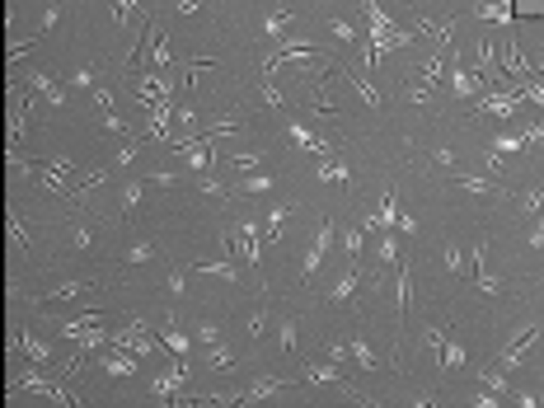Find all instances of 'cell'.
Segmentation results:
<instances>
[{
	"label": "cell",
	"instance_id": "6da1fadb",
	"mask_svg": "<svg viewBox=\"0 0 544 408\" xmlns=\"http://www.w3.org/2000/svg\"><path fill=\"white\" fill-rule=\"evenodd\" d=\"M451 90L460 94V99H478V94H483V75H478L474 66H465V61H455L451 66Z\"/></svg>",
	"mask_w": 544,
	"mask_h": 408
},
{
	"label": "cell",
	"instance_id": "7a4b0ae2",
	"mask_svg": "<svg viewBox=\"0 0 544 408\" xmlns=\"http://www.w3.org/2000/svg\"><path fill=\"white\" fill-rule=\"evenodd\" d=\"M483 253H488V244H478V249H474V286H478V291H488V295H502L507 286H502V277H493V272L483 268Z\"/></svg>",
	"mask_w": 544,
	"mask_h": 408
},
{
	"label": "cell",
	"instance_id": "3957f363",
	"mask_svg": "<svg viewBox=\"0 0 544 408\" xmlns=\"http://www.w3.org/2000/svg\"><path fill=\"white\" fill-rule=\"evenodd\" d=\"M465 366V342L460 338H441V352H436V371H455Z\"/></svg>",
	"mask_w": 544,
	"mask_h": 408
},
{
	"label": "cell",
	"instance_id": "277c9868",
	"mask_svg": "<svg viewBox=\"0 0 544 408\" xmlns=\"http://www.w3.org/2000/svg\"><path fill=\"white\" fill-rule=\"evenodd\" d=\"M478 385H483V389H493V394H502V399H507V371H502V366H488V371L478 375Z\"/></svg>",
	"mask_w": 544,
	"mask_h": 408
},
{
	"label": "cell",
	"instance_id": "5b68a950",
	"mask_svg": "<svg viewBox=\"0 0 544 408\" xmlns=\"http://www.w3.org/2000/svg\"><path fill=\"white\" fill-rule=\"evenodd\" d=\"M516 206H521L525 216H540L544 211V188H525V193L516 197Z\"/></svg>",
	"mask_w": 544,
	"mask_h": 408
},
{
	"label": "cell",
	"instance_id": "8992f818",
	"mask_svg": "<svg viewBox=\"0 0 544 408\" xmlns=\"http://www.w3.org/2000/svg\"><path fill=\"white\" fill-rule=\"evenodd\" d=\"M474 14H478V19H493V23H507V19H511L507 0H502V5H493V0H483V5H474Z\"/></svg>",
	"mask_w": 544,
	"mask_h": 408
},
{
	"label": "cell",
	"instance_id": "52a82bcc",
	"mask_svg": "<svg viewBox=\"0 0 544 408\" xmlns=\"http://www.w3.org/2000/svg\"><path fill=\"white\" fill-rule=\"evenodd\" d=\"M399 216H404V211H399V197L389 193L385 202H380V216H375V226H399Z\"/></svg>",
	"mask_w": 544,
	"mask_h": 408
},
{
	"label": "cell",
	"instance_id": "ba28073f",
	"mask_svg": "<svg viewBox=\"0 0 544 408\" xmlns=\"http://www.w3.org/2000/svg\"><path fill=\"white\" fill-rule=\"evenodd\" d=\"M408 305H413V282H408V268L399 263V315H408Z\"/></svg>",
	"mask_w": 544,
	"mask_h": 408
},
{
	"label": "cell",
	"instance_id": "9c48e42d",
	"mask_svg": "<svg viewBox=\"0 0 544 408\" xmlns=\"http://www.w3.org/2000/svg\"><path fill=\"white\" fill-rule=\"evenodd\" d=\"M329 239H333V230H329V226H324V230H319V244H315V249H310V263H305V268H310V272H315V268H319V263H324V249H329Z\"/></svg>",
	"mask_w": 544,
	"mask_h": 408
},
{
	"label": "cell",
	"instance_id": "30bf717a",
	"mask_svg": "<svg viewBox=\"0 0 544 408\" xmlns=\"http://www.w3.org/2000/svg\"><path fill=\"white\" fill-rule=\"evenodd\" d=\"M441 263H446V272H455V277L465 272V253L455 249V244H446V249H441Z\"/></svg>",
	"mask_w": 544,
	"mask_h": 408
},
{
	"label": "cell",
	"instance_id": "8fae6325",
	"mask_svg": "<svg viewBox=\"0 0 544 408\" xmlns=\"http://www.w3.org/2000/svg\"><path fill=\"white\" fill-rule=\"evenodd\" d=\"M460 188H469V193H493L498 183H493V179H469V174H460Z\"/></svg>",
	"mask_w": 544,
	"mask_h": 408
},
{
	"label": "cell",
	"instance_id": "7c38bea8",
	"mask_svg": "<svg viewBox=\"0 0 544 408\" xmlns=\"http://www.w3.org/2000/svg\"><path fill=\"white\" fill-rule=\"evenodd\" d=\"M352 357H357V362H362L366 371H375V357H371V347H366L362 338H352Z\"/></svg>",
	"mask_w": 544,
	"mask_h": 408
},
{
	"label": "cell",
	"instance_id": "4fadbf2b",
	"mask_svg": "<svg viewBox=\"0 0 544 408\" xmlns=\"http://www.w3.org/2000/svg\"><path fill=\"white\" fill-rule=\"evenodd\" d=\"M352 291H357V268H352V272H347V277H342V282H338V286H333V300H347V295H352Z\"/></svg>",
	"mask_w": 544,
	"mask_h": 408
},
{
	"label": "cell",
	"instance_id": "5bb4252c",
	"mask_svg": "<svg viewBox=\"0 0 544 408\" xmlns=\"http://www.w3.org/2000/svg\"><path fill=\"white\" fill-rule=\"evenodd\" d=\"M380 263H399V239L394 235L380 239Z\"/></svg>",
	"mask_w": 544,
	"mask_h": 408
},
{
	"label": "cell",
	"instance_id": "9a60e30c",
	"mask_svg": "<svg viewBox=\"0 0 544 408\" xmlns=\"http://www.w3.org/2000/svg\"><path fill=\"white\" fill-rule=\"evenodd\" d=\"M521 99H530V103H540V108H544V80H530V85H521Z\"/></svg>",
	"mask_w": 544,
	"mask_h": 408
},
{
	"label": "cell",
	"instance_id": "2e32d148",
	"mask_svg": "<svg viewBox=\"0 0 544 408\" xmlns=\"http://www.w3.org/2000/svg\"><path fill=\"white\" fill-rule=\"evenodd\" d=\"M352 85H357V90H362V99L371 103V108H380V94H375V90H371V85H366L362 75H352Z\"/></svg>",
	"mask_w": 544,
	"mask_h": 408
},
{
	"label": "cell",
	"instance_id": "e0dca14e",
	"mask_svg": "<svg viewBox=\"0 0 544 408\" xmlns=\"http://www.w3.org/2000/svg\"><path fill=\"white\" fill-rule=\"evenodd\" d=\"M362 244H366V235H362V230H352V235H347V253H352V258L362 253Z\"/></svg>",
	"mask_w": 544,
	"mask_h": 408
},
{
	"label": "cell",
	"instance_id": "ac0fdd59",
	"mask_svg": "<svg viewBox=\"0 0 544 408\" xmlns=\"http://www.w3.org/2000/svg\"><path fill=\"white\" fill-rule=\"evenodd\" d=\"M516 404H521V408H535V404H540V394H535V389H521V394H516Z\"/></svg>",
	"mask_w": 544,
	"mask_h": 408
},
{
	"label": "cell",
	"instance_id": "d6986e66",
	"mask_svg": "<svg viewBox=\"0 0 544 408\" xmlns=\"http://www.w3.org/2000/svg\"><path fill=\"white\" fill-rule=\"evenodd\" d=\"M525 239H530L535 249H544V221H540V226H535V230H530V235H525Z\"/></svg>",
	"mask_w": 544,
	"mask_h": 408
},
{
	"label": "cell",
	"instance_id": "ffe728a7",
	"mask_svg": "<svg viewBox=\"0 0 544 408\" xmlns=\"http://www.w3.org/2000/svg\"><path fill=\"white\" fill-rule=\"evenodd\" d=\"M530 141H540V146H544V122H540V127H530V132H525V146H530Z\"/></svg>",
	"mask_w": 544,
	"mask_h": 408
}]
</instances>
